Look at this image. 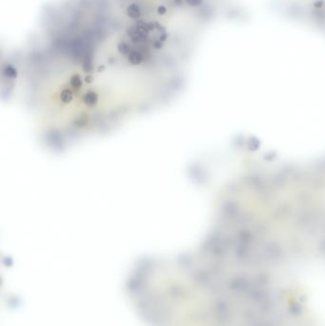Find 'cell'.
I'll list each match as a JSON object with an SVG mask.
<instances>
[{
	"mask_svg": "<svg viewBox=\"0 0 325 326\" xmlns=\"http://www.w3.org/2000/svg\"><path fill=\"white\" fill-rule=\"evenodd\" d=\"M186 2L190 6H198L202 3V0H186Z\"/></svg>",
	"mask_w": 325,
	"mask_h": 326,
	"instance_id": "8992f818",
	"label": "cell"
},
{
	"mask_svg": "<svg viewBox=\"0 0 325 326\" xmlns=\"http://www.w3.org/2000/svg\"><path fill=\"white\" fill-rule=\"evenodd\" d=\"M174 1H175L176 5H178V6H180L183 3V0H174Z\"/></svg>",
	"mask_w": 325,
	"mask_h": 326,
	"instance_id": "30bf717a",
	"label": "cell"
},
{
	"mask_svg": "<svg viewBox=\"0 0 325 326\" xmlns=\"http://www.w3.org/2000/svg\"><path fill=\"white\" fill-rule=\"evenodd\" d=\"M4 73H5L7 76H9V78H15L16 74H17V72H16V69H15V68H13V67L11 66V65H8V66H6L5 69H4Z\"/></svg>",
	"mask_w": 325,
	"mask_h": 326,
	"instance_id": "5b68a950",
	"label": "cell"
},
{
	"mask_svg": "<svg viewBox=\"0 0 325 326\" xmlns=\"http://www.w3.org/2000/svg\"><path fill=\"white\" fill-rule=\"evenodd\" d=\"M152 46H154V48L157 49V50H160V49H162V47H163V42H161L159 39H158V40H156V41L154 42V44H152Z\"/></svg>",
	"mask_w": 325,
	"mask_h": 326,
	"instance_id": "ba28073f",
	"label": "cell"
},
{
	"mask_svg": "<svg viewBox=\"0 0 325 326\" xmlns=\"http://www.w3.org/2000/svg\"><path fill=\"white\" fill-rule=\"evenodd\" d=\"M126 12H127V15L131 19H133V20H137V19H138L141 16L140 8L138 6V4H135V3L129 5Z\"/></svg>",
	"mask_w": 325,
	"mask_h": 326,
	"instance_id": "7a4b0ae2",
	"label": "cell"
},
{
	"mask_svg": "<svg viewBox=\"0 0 325 326\" xmlns=\"http://www.w3.org/2000/svg\"><path fill=\"white\" fill-rule=\"evenodd\" d=\"M167 37H168V34L164 32V33H162L159 35V40H160L161 42H164V41L167 40Z\"/></svg>",
	"mask_w": 325,
	"mask_h": 326,
	"instance_id": "9c48e42d",
	"label": "cell"
},
{
	"mask_svg": "<svg viewBox=\"0 0 325 326\" xmlns=\"http://www.w3.org/2000/svg\"><path fill=\"white\" fill-rule=\"evenodd\" d=\"M158 13L159 15H164V14H166V13H167V8H166L165 6H163V5H160V6L158 8Z\"/></svg>",
	"mask_w": 325,
	"mask_h": 326,
	"instance_id": "52a82bcc",
	"label": "cell"
},
{
	"mask_svg": "<svg viewBox=\"0 0 325 326\" xmlns=\"http://www.w3.org/2000/svg\"><path fill=\"white\" fill-rule=\"evenodd\" d=\"M144 59V56L140 52H137V51H132L128 54V61L132 64V65H139Z\"/></svg>",
	"mask_w": 325,
	"mask_h": 326,
	"instance_id": "3957f363",
	"label": "cell"
},
{
	"mask_svg": "<svg viewBox=\"0 0 325 326\" xmlns=\"http://www.w3.org/2000/svg\"><path fill=\"white\" fill-rule=\"evenodd\" d=\"M118 51L121 54H129L130 52V46L125 41H120L118 45Z\"/></svg>",
	"mask_w": 325,
	"mask_h": 326,
	"instance_id": "277c9868",
	"label": "cell"
},
{
	"mask_svg": "<svg viewBox=\"0 0 325 326\" xmlns=\"http://www.w3.org/2000/svg\"><path fill=\"white\" fill-rule=\"evenodd\" d=\"M127 33H128V35H129V37H130L131 41H132V43H135V44L141 43V42H143V41L145 40V38L142 37V36L138 33V30H137V26H132V27H130V28L127 30Z\"/></svg>",
	"mask_w": 325,
	"mask_h": 326,
	"instance_id": "6da1fadb",
	"label": "cell"
}]
</instances>
